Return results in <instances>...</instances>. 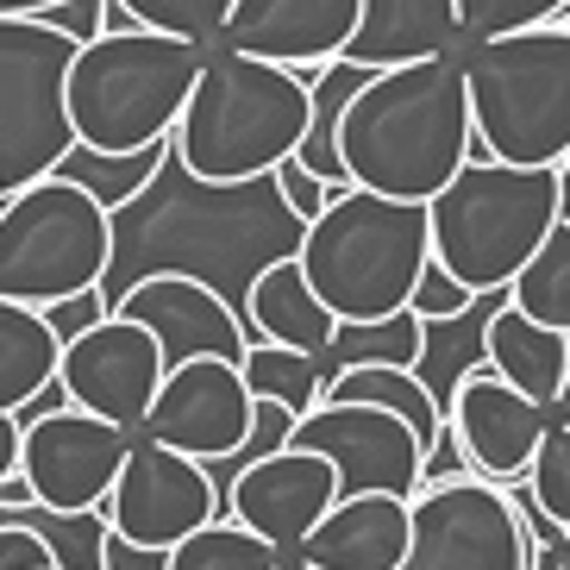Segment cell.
Masks as SVG:
<instances>
[{
	"instance_id": "cell-1",
	"label": "cell",
	"mask_w": 570,
	"mask_h": 570,
	"mask_svg": "<svg viewBox=\"0 0 570 570\" xmlns=\"http://www.w3.org/2000/svg\"><path fill=\"white\" fill-rule=\"evenodd\" d=\"M470 151H476L470 95L464 63L452 51L370 69L338 119L345 183L370 188V195H395V202H433Z\"/></svg>"
},
{
	"instance_id": "cell-2",
	"label": "cell",
	"mask_w": 570,
	"mask_h": 570,
	"mask_svg": "<svg viewBox=\"0 0 570 570\" xmlns=\"http://www.w3.org/2000/svg\"><path fill=\"white\" fill-rule=\"evenodd\" d=\"M307 88H314V76H302V69L214 45L202 57V76L188 88L176 126H169V151L202 188L257 183L302 145Z\"/></svg>"
},
{
	"instance_id": "cell-3",
	"label": "cell",
	"mask_w": 570,
	"mask_h": 570,
	"mask_svg": "<svg viewBox=\"0 0 570 570\" xmlns=\"http://www.w3.org/2000/svg\"><path fill=\"white\" fill-rule=\"evenodd\" d=\"M202 45L151 32V26H126V32H101L76 45L63 82L76 145L101 157L164 145L195 76H202Z\"/></svg>"
},
{
	"instance_id": "cell-4",
	"label": "cell",
	"mask_w": 570,
	"mask_h": 570,
	"mask_svg": "<svg viewBox=\"0 0 570 570\" xmlns=\"http://www.w3.org/2000/svg\"><path fill=\"white\" fill-rule=\"evenodd\" d=\"M433 257L426 202H395L370 188H333V202L302 226V276L333 307V320L402 314Z\"/></svg>"
},
{
	"instance_id": "cell-5",
	"label": "cell",
	"mask_w": 570,
	"mask_h": 570,
	"mask_svg": "<svg viewBox=\"0 0 570 570\" xmlns=\"http://www.w3.org/2000/svg\"><path fill=\"white\" fill-rule=\"evenodd\" d=\"M558 226V169L502 164V157L470 151L458 176L426 202V238L433 264L470 288V295H502L514 269L546 245Z\"/></svg>"
},
{
	"instance_id": "cell-6",
	"label": "cell",
	"mask_w": 570,
	"mask_h": 570,
	"mask_svg": "<svg viewBox=\"0 0 570 570\" xmlns=\"http://www.w3.org/2000/svg\"><path fill=\"white\" fill-rule=\"evenodd\" d=\"M476 151L558 169L570 151V19L527 26L458 51Z\"/></svg>"
},
{
	"instance_id": "cell-7",
	"label": "cell",
	"mask_w": 570,
	"mask_h": 570,
	"mask_svg": "<svg viewBox=\"0 0 570 570\" xmlns=\"http://www.w3.org/2000/svg\"><path fill=\"white\" fill-rule=\"evenodd\" d=\"M107 264H114V214L76 176L51 169L0 195V302H82L101 288Z\"/></svg>"
},
{
	"instance_id": "cell-8",
	"label": "cell",
	"mask_w": 570,
	"mask_h": 570,
	"mask_svg": "<svg viewBox=\"0 0 570 570\" xmlns=\"http://www.w3.org/2000/svg\"><path fill=\"white\" fill-rule=\"evenodd\" d=\"M69 57L76 38L45 13H0V195L63 169L76 151L63 107Z\"/></svg>"
},
{
	"instance_id": "cell-9",
	"label": "cell",
	"mask_w": 570,
	"mask_h": 570,
	"mask_svg": "<svg viewBox=\"0 0 570 570\" xmlns=\"http://www.w3.org/2000/svg\"><path fill=\"white\" fill-rule=\"evenodd\" d=\"M533 533L508 483L445 476L407 495V552L395 570H527Z\"/></svg>"
},
{
	"instance_id": "cell-10",
	"label": "cell",
	"mask_w": 570,
	"mask_h": 570,
	"mask_svg": "<svg viewBox=\"0 0 570 570\" xmlns=\"http://www.w3.org/2000/svg\"><path fill=\"white\" fill-rule=\"evenodd\" d=\"M19 426H26L19 433V476H26L38 508L82 514V508L107 502V489H114L119 464H126V445H132L126 426L88 414V407H69V402L38 407Z\"/></svg>"
},
{
	"instance_id": "cell-11",
	"label": "cell",
	"mask_w": 570,
	"mask_h": 570,
	"mask_svg": "<svg viewBox=\"0 0 570 570\" xmlns=\"http://www.w3.org/2000/svg\"><path fill=\"white\" fill-rule=\"evenodd\" d=\"M288 445L320 452L338 476V495H414L420 489V464H426V445L407 426L402 414L370 402H314Z\"/></svg>"
},
{
	"instance_id": "cell-12",
	"label": "cell",
	"mask_w": 570,
	"mask_h": 570,
	"mask_svg": "<svg viewBox=\"0 0 570 570\" xmlns=\"http://www.w3.org/2000/svg\"><path fill=\"white\" fill-rule=\"evenodd\" d=\"M214 508H219V489H214V476H207L202 458L169 452V445H157V439L132 433L126 464H119L114 489H107L101 514H107V527L126 533L132 546L169 552L176 539H188L195 527H207Z\"/></svg>"
},
{
	"instance_id": "cell-13",
	"label": "cell",
	"mask_w": 570,
	"mask_h": 570,
	"mask_svg": "<svg viewBox=\"0 0 570 570\" xmlns=\"http://www.w3.org/2000/svg\"><path fill=\"white\" fill-rule=\"evenodd\" d=\"M157 383H164V352L157 338L126 314H95L88 326L63 338L57 352V389H63L69 407H88V414L114 420L132 433L145 407H151Z\"/></svg>"
},
{
	"instance_id": "cell-14",
	"label": "cell",
	"mask_w": 570,
	"mask_h": 570,
	"mask_svg": "<svg viewBox=\"0 0 570 570\" xmlns=\"http://www.w3.org/2000/svg\"><path fill=\"white\" fill-rule=\"evenodd\" d=\"M132 433L157 439L169 452L202 458V464L233 458L245 445V433H252V389L238 376V357H188V364H169Z\"/></svg>"
},
{
	"instance_id": "cell-15",
	"label": "cell",
	"mask_w": 570,
	"mask_h": 570,
	"mask_svg": "<svg viewBox=\"0 0 570 570\" xmlns=\"http://www.w3.org/2000/svg\"><path fill=\"white\" fill-rule=\"evenodd\" d=\"M114 314L138 320L157 338L164 370L188 364V357H245V345H252V333L233 314V302L214 283L188 276V269H151V276H138L114 302Z\"/></svg>"
},
{
	"instance_id": "cell-16",
	"label": "cell",
	"mask_w": 570,
	"mask_h": 570,
	"mask_svg": "<svg viewBox=\"0 0 570 570\" xmlns=\"http://www.w3.org/2000/svg\"><path fill=\"white\" fill-rule=\"evenodd\" d=\"M333 502H338L333 464H326L320 452H302V445H283V452L238 464L233 489H226L233 520L252 527L257 539H269L276 552H295Z\"/></svg>"
},
{
	"instance_id": "cell-17",
	"label": "cell",
	"mask_w": 570,
	"mask_h": 570,
	"mask_svg": "<svg viewBox=\"0 0 570 570\" xmlns=\"http://www.w3.org/2000/svg\"><path fill=\"white\" fill-rule=\"evenodd\" d=\"M445 420L458 426V445L489 483H520L527 476V458H533L539 433L552 426V407L527 402L514 383H502L489 364H470L458 376Z\"/></svg>"
},
{
	"instance_id": "cell-18",
	"label": "cell",
	"mask_w": 570,
	"mask_h": 570,
	"mask_svg": "<svg viewBox=\"0 0 570 570\" xmlns=\"http://www.w3.org/2000/svg\"><path fill=\"white\" fill-rule=\"evenodd\" d=\"M357 26V0H233L219 26V51L264 57V63H333Z\"/></svg>"
},
{
	"instance_id": "cell-19",
	"label": "cell",
	"mask_w": 570,
	"mask_h": 570,
	"mask_svg": "<svg viewBox=\"0 0 570 570\" xmlns=\"http://www.w3.org/2000/svg\"><path fill=\"white\" fill-rule=\"evenodd\" d=\"M407 552V502L402 495H338L295 546L314 570H395Z\"/></svg>"
},
{
	"instance_id": "cell-20",
	"label": "cell",
	"mask_w": 570,
	"mask_h": 570,
	"mask_svg": "<svg viewBox=\"0 0 570 570\" xmlns=\"http://www.w3.org/2000/svg\"><path fill=\"white\" fill-rule=\"evenodd\" d=\"M445 51H458V0H357V26L338 57L357 69H395Z\"/></svg>"
},
{
	"instance_id": "cell-21",
	"label": "cell",
	"mask_w": 570,
	"mask_h": 570,
	"mask_svg": "<svg viewBox=\"0 0 570 570\" xmlns=\"http://www.w3.org/2000/svg\"><path fill=\"white\" fill-rule=\"evenodd\" d=\"M245 333L252 338H269V345H288V352H307V357H326L333 345V307L314 295V283L302 276L295 257H276L252 276L245 288Z\"/></svg>"
},
{
	"instance_id": "cell-22",
	"label": "cell",
	"mask_w": 570,
	"mask_h": 570,
	"mask_svg": "<svg viewBox=\"0 0 570 570\" xmlns=\"http://www.w3.org/2000/svg\"><path fill=\"white\" fill-rule=\"evenodd\" d=\"M483 364L495 370L502 383H514L527 402L552 407L564 376H570V338L558 333V326H546V320L520 314L514 302H502L483 326Z\"/></svg>"
},
{
	"instance_id": "cell-23",
	"label": "cell",
	"mask_w": 570,
	"mask_h": 570,
	"mask_svg": "<svg viewBox=\"0 0 570 570\" xmlns=\"http://www.w3.org/2000/svg\"><path fill=\"white\" fill-rule=\"evenodd\" d=\"M57 338L51 314L26 302H0V414H19L57 383Z\"/></svg>"
},
{
	"instance_id": "cell-24",
	"label": "cell",
	"mask_w": 570,
	"mask_h": 570,
	"mask_svg": "<svg viewBox=\"0 0 570 570\" xmlns=\"http://www.w3.org/2000/svg\"><path fill=\"white\" fill-rule=\"evenodd\" d=\"M320 402L389 407V414H402L407 426L420 433V445H433L439 420H445V407L433 402V389L420 383L414 370H402V364H352V370H338L333 383H320Z\"/></svg>"
},
{
	"instance_id": "cell-25",
	"label": "cell",
	"mask_w": 570,
	"mask_h": 570,
	"mask_svg": "<svg viewBox=\"0 0 570 570\" xmlns=\"http://www.w3.org/2000/svg\"><path fill=\"white\" fill-rule=\"evenodd\" d=\"M364 76L370 69L333 57V63L314 69V88H307V132L295 145V164L314 169L320 183H333V188H352L345 183V164H338V119H345V101L364 88Z\"/></svg>"
},
{
	"instance_id": "cell-26",
	"label": "cell",
	"mask_w": 570,
	"mask_h": 570,
	"mask_svg": "<svg viewBox=\"0 0 570 570\" xmlns=\"http://www.w3.org/2000/svg\"><path fill=\"white\" fill-rule=\"evenodd\" d=\"M326 357H333L338 370H352V364H402V370H420V357H426V320H420L414 307L383 314V320H338Z\"/></svg>"
},
{
	"instance_id": "cell-27",
	"label": "cell",
	"mask_w": 570,
	"mask_h": 570,
	"mask_svg": "<svg viewBox=\"0 0 570 570\" xmlns=\"http://www.w3.org/2000/svg\"><path fill=\"white\" fill-rule=\"evenodd\" d=\"M502 295L520 314H533V320H546V326H558V333H570V226L564 219H558L552 233H546V245L514 269V283H508Z\"/></svg>"
},
{
	"instance_id": "cell-28",
	"label": "cell",
	"mask_w": 570,
	"mask_h": 570,
	"mask_svg": "<svg viewBox=\"0 0 570 570\" xmlns=\"http://www.w3.org/2000/svg\"><path fill=\"white\" fill-rule=\"evenodd\" d=\"M238 376H245V389H252V395H264V402H283L295 420H302L307 407L320 402V357L288 352V345H269V338H252V345H245V357H238Z\"/></svg>"
},
{
	"instance_id": "cell-29",
	"label": "cell",
	"mask_w": 570,
	"mask_h": 570,
	"mask_svg": "<svg viewBox=\"0 0 570 570\" xmlns=\"http://www.w3.org/2000/svg\"><path fill=\"white\" fill-rule=\"evenodd\" d=\"M276 558L283 552L238 520H207L169 546V570H276Z\"/></svg>"
},
{
	"instance_id": "cell-30",
	"label": "cell",
	"mask_w": 570,
	"mask_h": 570,
	"mask_svg": "<svg viewBox=\"0 0 570 570\" xmlns=\"http://www.w3.org/2000/svg\"><path fill=\"white\" fill-rule=\"evenodd\" d=\"M164 145H169V138H164ZM164 145H145V151H126V157H101V151H82V145H76V157H82L88 169L63 164V176H76V183H82L88 195H95V202L114 214V207H126L138 188L157 176V164H164Z\"/></svg>"
},
{
	"instance_id": "cell-31",
	"label": "cell",
	"mask_w": 570,
	"mask_h": 570,
	"mask_svg": "<svg viewBox=\"0 0 570 570\" xmlns=\"http://www.w3.org/2000/svg\"><path fill=\"white\" fill-rule=\"evenodd\" d=\"M520 489H527V502L552 520V527H564V533H570V426H564V420H552V426L539 433Z\"/></svg>"
},
{
	"instance_id": "cell-32",
	"label": "cell",
	"mask_w": 570,
	"mask_h": 570,
	"mask_svg": "<svg viewBox=\"0 0 570 570\" xmlns=\"http://www.w3.org/2000/svg\"><path fill=\"white\" fill-rule=\"evenodd\" d=\"M558 19H570V0H458V51L502 32H527V26H558Z\"/></svg>"
},
{
	"instance_id": "cell-33",
	"label": "cell",
	"mask_w": 570,
	"mask_h": 570,
	"mask_svg": "<svg viewBox=\"0 0 570 570\" xmlns=\"http://www.w3.org/2000/svg\"><path fill=\"white\" fill-rule=\"evenodd\" d=\"M119 7L132 13V26L188 38V45H202V51L219 45V26H226V13H233V0H119Z\"/></svg>"
},
{
	"instance_id": "cell-34",
	"label": "cell",
	"mask_w": 570,
	"mask_h": 570,
	"mask_svg": "<svg viewBox=\"0 0 570 570\" xmlns=\"http://www.w3.org/2000/svg\"><path fill=\"white\" fill-rule=\"evenodd\" d=\"M288 433H295V414H288L283 402H264V395H252V433H245V445H238L233 458H219V464H252V458L283 452Z\"/></svg>"
},
{
	"instance_id": "cell-35",
	"label": "cell",
	"mask_w": 570,
	"mask_h": 570,
	"mask_svg": "<svg viewBox=\"0 0 570 570\" xmlns=\"http://www.w3.org/2000/svg\"><path fill=\"white\" fill-rule=\"evenodd\" d=\"M470 302H483V295H470L458 276H445V269L426 257V269H420V283H414V295H407V307H414L420 320H452V314H464Z\"/></svg>"
},
{
	"instance_id": "cell-36",
	"label": "cell",
	"mask_w": 570,
	"mask_h": 570,
	"mask_svg": "<svg viewBox=\"0 0 570 570\" xmlns=\"http://www.w3.org/2000/svg\"><path fill=\"white\" fill-rule=\"evenodd\" d=\"M269 176H276V188H283V207L302 219V226H307V219H314L326 202H333V183H320L314 169H302L295 157H283V164L269 169Z\"/></svg>"
},
{
	"instance_id": "cell-37",
	"label": "cell",
	"mask_w": 570,
	"mask_h": 570,
	"mask_svg": "<svg viewBox=\"0 0 570 570\" xmlns=\"http://www.w3.org/2000/svg\"><path fill=\"white\" fill-rule=\"evenodd\" d=\"M0 570H63V564L26 520H0Z\"/></svg>"
},
{
	"instance_id": "cell-38",
	"label": "cell",
	"mask_w": 570,
	"mask_h": 570,
	"mask_svg": "<svg viewBox=\"0 0 570 570\" xmlns=\"http://www.w3.org/2000/svg\"><path fill=\"white\" fill-rule=\"evenodd\" d=\"M101 570H169V552H157V546H132L126 533L107 527L101 533Z\"/></svg>"
},
{
	"instance_id": "cell-39",
	"label": "cell",
	"mask_w": 570,
	"mask_h": 570,
	"mask_svg": "<svg viewBox=\"0 0 570 570\" xmlns=\"http://www.w3.org/2000/svg\"><path fill=\"white\" fill-rule=\"evenodd\" d=\"M45 19H51L57 32H69L76 45L101 38V0H57V7H45Z\"/></svg>"
},
{
	"instance_id": "cell-40",
	"label": "cell",
	"mask_w": 570,
	"mask_h": 570,
	"mask_svg": "<svg viewBox=\"0 0 570 570\" xmlns=\"http://www.w3.org/2000/svg\"><path fill=\"white\" fill-rule=\"evenodd\" d=\"M19 433H26V426H19V414H0V483H7V476H19Z\"/></svg>"
},
{
	"instance_id": "cell-41",
	"label": "cell",
	"mask_w": 570,
	"mask_h": 570,
	"mask_svg": "<svg viewBox=\"0 0 570 570\" xmlns=\"http://www.w3.org/2000/svg\"><path fill=\"white\" fill-rule=\"evenodd\" d=\"M558 219L570 226V151L558 157Z\"/></svg>"
},
{
	"instance_id": "cell-42",
	"label": "cell",
	"mask_w": 570,
	"mask_h": 570,
	"mask_svg": "<svg viewBox=\"0 0 570 570\" xmlns=\"http://www.w3.org/2000/svg\"><path fill=\"white\" fill-rule=\"evenodd\" d=\"M45 7H57V0H0V13H45Z\"/></svg>"
},
{
	"instance_id": "cell-43",
	"label": "cell",
	"mask_w": 570,
	"mask_h": 570,
	"mask_svg": "<svg viewBox=\"0 0 570 570\" xmlns=\"http://www.w3.org/2000/svg\"><path fill=\"white\" fill-rule=\"evenodd\" d=\"M552 420H564V426H570V376H564V389H558V402H552Z\"/></svg>"
},
{
	"instance_id": "cell-44",
	"label": "cell",
	"mask_w": 570,
	"mask_h": 570,
	"mask_svg": "<svg viewBox=\"0 0 570 570\" xmlns=\"http://www.w3.org/2000/svg\"><path fill=\"white\" fill-rule=\"evenodd\" d=\"M276 570H314V564H307V558H295V552H283V558H276Z\"/></svg>"
},
{
	"instance_id": "cell-45",
	"label": "cell",
	"mask_w": 570,
	"mask_h": 570,
	"mask_svg": "<svg viewBox=\"0 0 570 570\" xmlns=\"http://www.w3.org/2000/svg\"><path fill=\"white\" fill-rule=\"evenodd\" d=\"M564 570H570V552H564Z\"/></svg>"
}]
</instances>
